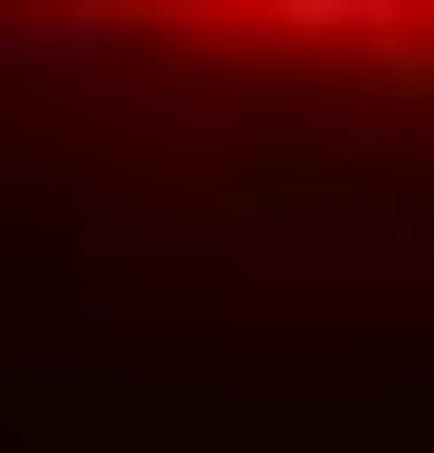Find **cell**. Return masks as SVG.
Instances as JSON below:
<instances>
[{
  "mask_svg": "<svg viewBox=\"0 0 434 453\" xmlns=\"http://www.w3.org/2000/svg\"><path fill=\"white\" fill-rule=\"evenodd\" d=\"M80 20L257 40V59H336V80H434V0H80Z\"/></svg>",
  "mask_w": 434,
  "mask_h": 453,
  "instance_id": "obj_1",
  "label": "cell"
}]
</instances>
